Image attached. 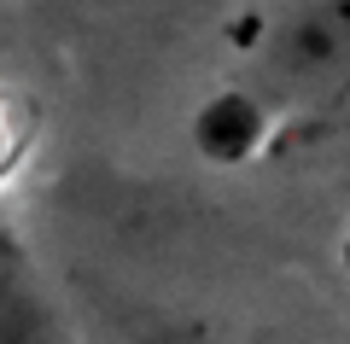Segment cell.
I'll return each mask as SVG.
<instances>
[{
  "label": "cell",
  "instance_id": "cell-4",
  "mask_svg": "<svg viewBox=\"0 0 350 344\" xmlns=\"http://www.w3.org/2000/svg\"><path fill=\"white\" fill-rule=\"evenodd\" d=\"M36 135H41V117H36V99L24 88L0 82V187H12L24 175L29 152H36Z\"/></svg>",
  "mask_w": 350,
  "mask_h": 344
},
{
  "label": "cell",
  "instance_id": "cell-2",
  "mask_svg": "<svg viewBox=\"0 0 350 344\" xmlns=\"http://www.w3.org/2000/svg\"><path fill=\"white\" fill-rule=\"evenodd\" d=\"M269 135H275V117L262 111V99L251 94L245 82L222 88V94L193 117V140H199V152H204V158H222V163L251 158Z\"/></svg>",
  "mask_w": 350,
  "mask_h": 344
},
{
  "label": "cell",
  "instance_id": "cell-3",
  "mask_svg": "<svg viewBox=\"0 0 350 344\" xmlns=\"http://www.w3.org/2000/svg\"><path fill=\"white\" fill-rule=\"evenodd\" d=\"M0 344H59L53 309L41 304L24 263L12 257H0Z\"/></svg>",
  "mask_w": 350,
  "mask_h": 344
},
{
  "label": "cell",
  "instance_id": "cell-1",
  "mask_svg": "<svg viewBox=\"0 0 350 344\" xmlns=\"http://www.w3.org/2000/svg\"><path fill=\"white\" fill-rule=\"evenodd\" d=\"M245 88L275 117L280 146L350 129V0H292L262 29Z\"/></svg>",
  "mask_w": 350,
  "mask_h": 344
}]
</instances>
